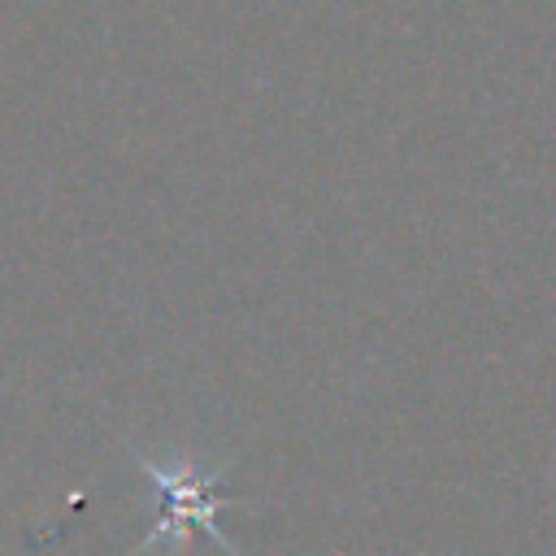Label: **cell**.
Wrapping results in <instances>:
<instances>
[{"instance_id":"cell-1","label":"cell","mask_w":556,"mask_h":556,"mask_svg":"<svg viewBox=\"0 0 556 556\" xmlns=\"http://www.w3.org/2000/svg\"><path fill=\"white\" fill-rule=\"evenodd\" d=\"M135 460H139L143 478H148V482L156 486V495H161V517L152 521L148 539L135 547V556H143V552H152V547H161V543H182L187 530H204L217 547H226V552L235 556L230 539H226L222 526H217V513L230 504L222 478H204V473H195L191 465H182V473H169L161 460H152V456H143V452H135Z\"/></svg>"}]
</instances>
